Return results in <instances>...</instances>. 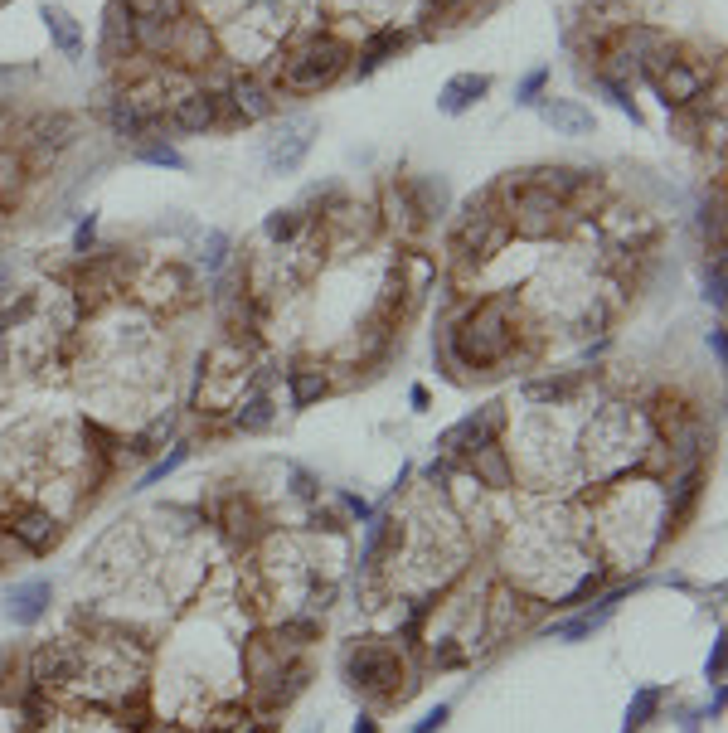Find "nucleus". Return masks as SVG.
Here are the masks:
<instances>
[{
  "mask_svg": "<svg viewBox=\"0 0 728 733\" xmlns=\"http://www.w3.org/2000/svg\"><path fill=\"white\" fill-rule=\"evenodd\" d=\"M515 316L500 297H481L461 312L442 335V350L457 370H476V374H491V364L515 355Z\"/></svg>",
  "mask_w": 728,
  "mask_h": 733,
  "instance_id": "f257e3e1",
  "label": "nucleus"
},
{
  "mask_svg": "<svg viewBox=\"0 0 728 733\" xmlns=\"http://www.w3.org/2000/svg\"><path fill=\"white\" fill-rule=\"evenodd\" d=\"M349 54L355 49H349L340 35H311L282 59L277 83H282L287 93H320L349 68Z\"/></svg>",
  "mask_w": 728,
  "mask_h": 733,
  "instance_id": "f03ea898",
  "label": "nucleus"
},
{
  "mask_svg": "<svg viewBox=\"0 0 728 733\" xmlns=\"http://www.w3.org/2000/svg\"><path fill=\"white\" fill-rule=\"evenodd\" d=\"M506 223H510V233H520V238H554L558 229H564V214H568V204L558 200V194L549 190H539V185H529V180H510L506 185Z\"/></svg>",
  "mask_w": 728,
  "mask_h": 733,
  "instance_id": "7ed1b4c3",
  "label": "nucleus"
},
{
  "mask_svg": "<svg viewBox=\"0 0 728 733\" xmlns=\"http://www.w3.org/2000/svg\"><path fill=\"white\" fill-rule=\"evenodd\" d=\"M345 680L369 699H398L403 695V656L389 641H359L345 651Z\"/></svg>",
  "mask_w": 728,
  "mask_h": 733,
  "instance_id": "20e7f679",
  "label": "nucleus"
},
{
  "mask_svg": "<svg viewBox=\"0 0 728 733\" xmlns=\"http://www.w3.org/2000/svg\"><path fill=\"white\" fill-rule=\"evenodd\" d=\"M651 83L655 93H661V103L670 107V112H684V107H694L699 97H704V88H709V74L699 64H690V59H680V49L675 45H665L655 59L646 64V74H641Z\"/></svg>",
  "mask_w": 728,
  "mask_h": 733,
  "instance_id": "39448f33",
  "label": "nucleus"
},
{
  "mask_svg": "<svg viewBox=\"0 0 728 733\" xmlns=\"http://www.w3.org/2000/svg\"><path fill=\"white\" fill-rule=\"evenodd\" d=\"M486 200H491V194L471 200L467 204V219H461V229H457V253H461V258H471V262L496 258V253L510 243L506 209H486Z\"/></svg>",
  "mask_w": 728,
  "mask_h": 733,
  "instance_id": "423d86ee",
  "label": "nucleus"
},
{
  "mask_svg": "<svg viewBox=\"0 0 728 733\" xmlns=\"http://www.w3.org/2000/svg\"><path fill=\"white\" fill-rule=\"evenodd\" d=\"M219 122H223V93H209V88H185L161 117V126H171L180 136H204Z\"/></svg>",
  "mask_w": 728,
  "mask_h": 733,
  "instance_id": "0eeeda50",
  "label": "nucleus"
},
{
  "mask_svg": "<svg viewBox=\"0 0 728 733\" xmlns=\"http://www.w3.org/2000/svg\"><path fill=\"white\" fill-rule=\"evenodd\" d=\"M496 422H500V403H486V408H476V413H467L457 422V428H447L442 432V457H452V461H467L481 442H491L496 437Z\"/></svg>",
  "mask_w": 728,
  "mask_h": 733,
  "instance_id": "6e6552de",
  "label": "nucleus"
},
{
  "mask_svg": "<svg viewBox=\"0 0 728 733\" xmlns=\"http://www.w3.org/2000/svg\"><path fill=\"white\" fill-rule=\"evenodd\" d=\"M223 112L238 117V122H268L277 112V93L262 78L243 74V78H233L229 88H223Z\"/></svg>",
  "mask_w": 728,
  "mask_h": 733,
  "instance_id": "1a4fd4ad",
  "label": "nucleus"
},
{
  "mask_svg": "<svg viewBox=\"0 0 728 733\" xmlns=\"http://www.w3.org/2000/svg\"><path fill=\"white\" fill-rule=\"evenodd\" d=\"M103 64H127L136 59V10L127 0H107V15H103Z\"/></svg>",
  "mask_w": 728,
  "mask_h": 733,
  "instance_id": "9d476101",
  "label": "nucleus"
},
{
  "mask_svg": "<svg viewBox=\"0 0 728 733\" xmlns=\"http://www.w3.org/2000/svg\"><path fill=\"white\" fill-rule=\"evenodd\" d=\"M5 534L25 549V554H49V549L64 540V525L49 510H34L30 505V510H15L5 520Z\"/></svg>",
  "mask_w": 728,
  "mask_h": 733,
  "instance_id": "9b49d317",
  "label": "nucleus"
},
{
  "mask_svg": "<svg viewBox=\"0 0 728 733\" xmlns=\"http://www.w3.org/2000/svg\"><path fill=\"white\" fill-rule=\"evenodd\" d=\"M311 141H316V122H287L282 132L268 141V165H272L277 175L301 171V161H306V151H311Z\"/></svg>",
  "mask_w": 728,
  "mask_h": 733,
  "instance_id": "f8f14e48",
  "label": "nucleus"
},
{
  "mask_svg": "<svg viewBox=\"0 0 728 733\" xmlns=\"http://www.w3.org/2000/svg\"><path fill=\"white\" fill-rule=\"evenodd\" d=\"M699 496H704V467L699 461H690L684 467V476L675 486H670V510H665V540H675V534L684 530V520H690L699 510Z\"/></svg>",
  "mask_w": 728,
  "mask_h": 733,
  "instance_id": "ddd939ff",
  "label": "nucleus"
},
{
  "mask_svg": "<svg viewBox=\"0 0 728 733\" xmlns=\"http://www.w3.org/2000/svg\"><path fill=\"white\" fill-rule=\"evenodd\" d=\"M30 175H34L30 156H25L20 146H5V141H0V219L15 214L20 194L30 190Z\"/></svg>",
  "mask_w": 728,
  "mask_h": 733,
  "instance_id": "4468645a",
  "label": "nucleus"
},
{
  "mask_svg": "<svg viewBox=\"0 0 728 733\" xmlns=\"http://www.w3.org/2000/svg\"><path fill=\"white\" fill-rule=\"evenodd\" d=\"M49 602H54L49 578H30V583H15V588H10V598H5V617H10L15 627H34V622H44Z\"/></svg>",
  "mask_w": 728,
  "mask_h": 733,
  "instance_id": "2eb2a0df",
  "label": "nucleus"
},
{
  "mask_svg": "<svg viewBox=\"0 0 728 733\" xmlns=\"http://www.w3.org/2000/svg\"><path fill=\"white\" fill-rule=\"evenodd\" d=\"M486 93H491V74H452L438 88V112L442 117H461V112H471Z\"/></svg>",
  "mask_w": 728,
  "mask_h": 733,
  "instance_id": "dca6fc26",
  "label": "nucleus"
},
{
  "mask_svg": "<svg viewBox=\"0 0 728 733\" xmlns=\"http://www.w3.org/2000/svg\"><path fill=\"white\" fill-rule=\"evenodd\" d=\"M535 107H539V117L549 122L558 136H587V132L597 126V122H593V107H583L578 97H554V93H549V97H539Z\"/></svg>",
  "mask_w": 728,
  "mask_h": 733,
  "instance_id": "f3484780",
  "label": "nucleus"
},
{
  "mask_svg": "<svg viewBox=\"0 0 728 733\" xmlns=\"http://www.w3.org/2000/svg\"><path fill=\"white\" fill-rule=\"evenodd\" d=\"M219 530L229 534L233 544H253L258 540V530H262V510L253 505V496H223L219 505Z\"/></svg>",
  "mask_w": 728,
  "mask_h": 733,
  "instance_id": "a211bd4d",
  "label": "nucleus"
},
{
  "mask_svg": "<svg viewBox=\"0 0 728 733\" xmlns=\"http://www.w3.org/2000/svg\"><path fill=\"white\" fill-rule=\"evenodd\" d=\"M467 467H471V476H476V486H510L515 481V467H510V452L496 442H481L476 452L467 457Z\"/></svg>",
  "mask_w": 728,
  "mask_h": 733,
  "instance_id": "6ab92c4d",
  "label": "nucleus"
},
{
  "mask_svg": "<svg viewBox=\"0 0 728 733\" xmlns=\"http://www.w3.org/2000/svg\"><path fill=\"white\" fill-rule=\"evenodd\" d=\"M330 393V374H326V364H291L287 370V399L291 408H311L316 399H326Z\"/></svg>",
  "mask_w": 728,
  "mask_h": 733,
  "instance_id": "aec40b11",
  "label": "nucleus"
},
{
  "mask_svg": "<svg viewBox=\"0 0 728 733\" xmlns=\"http://www.w3.org/2000/svg\"><path fill=\"white\" fill-rule=\"evenodd\" d=\"M146 297L156 302V306H161V302H165V306L190 302V297H194V272H190V267H180V262H165L161 272L146 282Z\"/></svg>",
  "mask_w": 728,
  "mask_h": 733,
  "instance_id": "412c9836",
  "label": "nucleus"
},
{
  "mask_svg": "<svg viewBox=\"0 0 728 733\" xmlns=\"http://www.w3.org/2000/svg\"><path fill=\"white\" fill-rule=\"evenodd\" d=\"M39 20H44L49 45L59 49L64 59H83V30H78V20L68 15L64 5H44V10H39Z\"/></svg>",
  "mask_w": 728,
  "mask_h": 733,
  "instance_id": "4be33fe9",
  "label": "nucleus"
},
{
  "mask_svg": "<svg viewBox=\"0 0 728 733\" xmlns=\"http://www.w3.org/2000/svg\"><path fill=\"white\" fill-rule=\"evenodd\" d=\"M277 422V408H272V393L268 389H253V393H243L233 408V428L238 432H268Z\"/></svg>",
  "mask_w": 728,
  "mask_h": 733,
  "instance_id": "5701e85b",
  "label": "nucleus"
},
{
  "mask_svg": "<svg viewBox=\"0 0 728 733\" xmlns=\"http://www.w3.org/2000/svg\"><path fill=\"white\" fill-rule=\"evenodd\" d=\"M384 223H394V229H423V214H418V204L408 194V180L384 190Z\"/></svg>",
  "mask_w": 728,
  "mask_h": 733,
  "instance_id": "b1692460",
  "label": "nucleus"
},
{
  "mask_svg": "<svg viewBox=\"0 0 728 733\" xmlns=\"http://www.w3.org/2000/svg\"><path fill=\"white\" fill-rule=\"evenodd\" d=\"M661 699H665V689L661 685H641L636 695H632V704H626V728L632 733H641L655 718V709H661Z\"/></svg>",
  "mask_w": 728,
  "mask_h": 733,
  "instance_id": "393cba45",
  "label": "nucleus"
},
{
  "mask_svg": "<svg viewBox=\"0 0 728 733\" xmlns=\"http://www.w3.org/2000/svg\"><path fill=\"white\" fill-rule=\"evenodd\" d=\"M394 49H403V35H398V30H374L369 39H364V49H359V74L379 68Z\"/></svg>",
  "mask_w": 728,
  "mask_h": 733,
  "instance_id": "a878e982",
  "label": "nucleus"
},
{
  "mask_svg": "<svg viewBox=\"0 0 728 733\" xmlns=\"http://www.w3.org/2000/svg\"><path fill=\"white\" fill-rule=\"evenodd\" d=\"M185 461H190V442H175V447H171V452H165L161 461H151V467L142 471V481H136V490H151V486H161L165 476H175L180 467H185Z\"/></svg>",
  "mask_w": 728,
  "mask_h": 733,
  "instance_id": "bb28decb",
  "label": "nucleus"
},
{
  "mask_svg": "<svg viewBox=\"0 0 728 733\" xmlns=\"http://www.w3.org/2000/svg\"><path fill=\"white\" fill-rule=\"evenodd\" d=\"M200 248H204V253H200V262H204V272H209V277H219L223 267H229V258H233V238L223 233V229H209Z\"/></svg>",
  "mask_w": 728,
  "mask_h": 733,
  "instance_id": "cd10ccee",
  "label": "nucleus"
},
{
  "mask_svg": "<svg viewBox=\"0 0 728 733\" xmlns=\"http://www.w3.org/2000/svg\"><path fill=\"white\" fill-rule=\"evenodd\" d=\"M306 229V214L301 209H277V214H268V223H262V233L272 238V243H291Z\"/></svg>",
  "mask_w": 728,
  "mask_h": 733,
  "instance_id": "c85d7f7f",
  "label": "nucleus"
},
{
  "mask_svg": "<svg viewBox=\"0 0 728 733\" xmlns=\"http://www.w3.org/2000/svg\"><path fill=\"white\" fill-rule=\"evenodd\" d=\"M136 156H142L146 165H165V171H190V161L180 156L175 146H161V141H142V146H136Z\"/></svg>",
  "mask_w": 728,
  "mask_h": 733,
  "instance_id": "c756f323",
  "label": "nucleus"
},
{
  "mask_svg": "<svg viewBox=\"0 0 728 733\" xmlns=\"http://www.w3.org/2000/svg\"><path fill=\"white\" fill-rule=\"evenodd\" d=\"M544 88H549V64L529 68V74L520 78V88H515V103H520V107H535L539 97H544Z\"/></svg>",
  "mask_w": 728,
  "mask_h": 733,
  "instance_id": "7c9ffc66",
  "label": "nucleus"
},
{
  "mask_svg": "<svg viewBox=\"0 0 728 733\" xmlns=\"http://www.w3.org/2000/svg\"><path fill=\"white\" fill-rule=\"evenodd\" d=\"M602 578H607V573H602V569H597V573H583V578H578V588H573V593H564V598L554 602V608H564V612L583 608L587 598H597V593H602Z\"/></svg>",
  "mask_w": 728,
  "mask_h": 733,
  "instance_id": "2f4dec72",
  "label": "nucleus"
},
{
  "mask_svg": "<svg viewBox=\"0 0 728 733\" xmlns=\"http://www.w3.org/2000/svg\"><path fill=\"white\" fill-rule=\"evenodd\" d=\"M320 637V617H291V622L277 627V641H291V646H306Z\"/></svg>",
  "mask_w": 728,
  "mask_h": 733,
  "instance_id": "473e14b6",
  "label": "nucleus"
},
{
  "mask_svg": "<svg viewBox=\"0 0 728 733\" xmlns=\"http://www.w3.org/2000/svg\"><path fill=\"white\" fill-rule=\"evenodd\" d=\"M593 631H597V622L583 612V617H568V622H554L549 637H554V641H583V637H593Z\"/></svg>",
  "mask_w": 728,
  "mask_h": 733,
  "instance_id": "72a5a7b5",
  "label": "nucleus"
},
{
  "mask_svg": "<svg viewBox=\"0 0 728 733\" xmlns=\"http://www.w3.org/2000/svg\"><path fill=\"white\" fill-rule=\"evenodd\" d=\"M704 302L713 312H723V258L713 253V262L704 267Z\"/></svg>",
  "mask_w": 728,
  "mask_h": 733,
  "instance_id": "f704fd0d",
  "label": "nucleus"
},
{
  "mask_svg": "<svg viewBox=\"0 0 728 733\" xmlns=\"http://www.w3.org/2000/svg\"><path fill=\"white\" fill-rule=\"evenodd\" d=\"M93 238H97V214H93V209H88V214L78 219V229H74V253H78V258H88Z\"/></svg>",
  "mask_w": 728,
  "mask_h": 733,
  "instance_id": "c9c22d12",
  "label": "nucleus"
},
{
  "mask_svg": "<svg viewBox=\"0 0 728 733\" xmlns=\"http://www.w3.org/2000/svg\"><path fill=\"white\" fill-rule=\"evenodd\" d=\"M704 680H709V685H723V637H713V646H709V660H704Z\"/></svg>",
  "mask_w": 728,
  "mask_h": 733,
  "instance_id": "e433bc0d",
  "label": "nucleus"
},
{
  "mask_svg": "<svg viewBox=\"0 0 728 733\" xmlns=\"http://www.w3.org/2000/svg\"><path fill=\"white\" fill-rule=\"evenodd\" d=\"M447 718H452V704H438V709H428L423 718H418L413 733H438V728H447Z\"/></svg>",
  "mask_w": 728,
  "mask_h": 733,
  "instance_id": "4c0bfd02",
  "label": "nucleus"
},
{
  "mask_svg": "<svg viewBox=\"0 0 728 733\" xmlns=\"http://www.w3.org/2000/svg\"><path fill=\"white\" fill-rule=\"evenodd\" d=\"M340 505H345V510H349V515H355V520H359V525H364V520H369V515H374V505H369V500H364V496H355V490H340Z\"/></svg>",
  "mask_w": 728,
  "mask_h": 733,
  "instance_id": "58836bf2",
  "label": "nucleus"
},
{
  "mask_svg": "<svg viewBox=\"0 0 728 733\" xmlns=\"http://www.w3.org/2000/svg\"><path fill=\"white\" fill-rule=\"evenodd\" d=\"M704 345H709L713 364H719V370H723V364H728V341H723V326H713V331L704 335Z\"/></svg>",
  "mask_w": 728,
  "mask_h": 733,
  "instance_id": "ea45409f",
  "label": "nucleus"
},
{
  "mask_svg": "<svg viewBox=\"0 0 728 733\" xmlns=\"http://www.w3.org/2000/svg\"><path fill=\"white\" fill-rule=\"evenodd\" d=\"M476 0H428V15H461V10H471Z\"/></svg>",
  "mask_w": 728,
  "mask_h": 733,
  "instance_id": "a19ab883",
  "label": "nucleus"
},
{
  "mask_svg": "<svg viewBox=\"0 0 728 733\" xmlns=\"http://www.w3.org/2000/svg\"><path fill=\"white\" fill-rule=\"evenodd\" d=\"M291 476H297V496H301V500H316V496H320V486H316V476H311V471L291 467Z\"/></svg>",
  "mask_w": 728,
  "mask_h": 733,
  "instance_id": "79ce46f5",
  "label": "nucleus"
},
{
  "mask_svg": "<svg viewBox=\"0 0 728 733\" xmlns=\"http://www.w3.org/2000/svg\"><path fill=\"white\" fill-rule=\"evenodd\" d=\"M428 399H432L428 384H413V389H408V403H413V408H428Z\"/></svg>",
  "mask_w": 728,
  "mask_h": 733,
  "instance_id": "37998d69",
  "label": "nucleus"
},
{
  "mask_svg": "<svg viewBox=\"0 0 728 733\" xmlns=\"http://www.w3.org/2000/svg\"><path fill=\"white\" fill-rule=\"evenodd\" d=\"M355 733H379V724H374L369 714H359V718H355Z\"/></svg>",
  "mask_w": 728,
  "mask_h": 733,
  "instance_id": "c03bdc74",
  "label": "nucleus"
},
{
  "mask_svg": "<svg viewBox=\"0 0 728 733\" xmlns=\"http://www.w3.org/2000/svg\"><path fill=\"white\" fill-rule=\"evenodd\" d=\"M622 733H632V728H622Z\"/></svg>",
  "mask_w": 728,
  "mask_h": 733,
  "instance_id": "a18cd8bd",
  "label": "nucleus"
},
{
  "mask_svg": "<svg viewBox=\"0 0 728 733\" xmlns=\"http://www.w3.org/2000/svg\"><path fill=\"white\" fill-rule=\"evenodd\" d=\"M311 733H320V728H311Z\"/></svg>",
  "mask_w": 728,
  "mask_h": 733,
  "instance_id": "49530a36",
  "label": "nucleus"
}]
</instances>
